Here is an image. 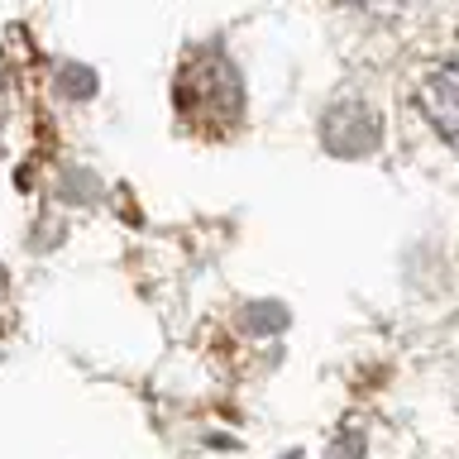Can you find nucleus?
Listing matches in <instances>:
<instances>
[{
	"mask_svg": "<svg viewBox=\"0 0 459 459\" xmlns=\"http://www.w3.org/2000/svg\"><path fill=\"white\" fill-rule=\"evenodd\" d=\"M178 106L186 120H230L235 125L239 115V77L235 63H225L215 48H201L196 57H186L182 82H178Z\"/></svg>",
	"mask_w": 459,
	"mask_h": 459,
	"instance_id": "1",
	"label": "nucleus"
},
{
	"mask_svg": "<svg viewBox=\"0 0 459 459\" xmlns=\"http://www.w3.org/2000/svg\"><path fill=\"white\" fill-rule=\"evenodd\" d=\"M416 100H421L426 120L450 143H459V67L455 63L426 67V77L416 82Z\"/></svg>",
	"mask_w": 459,
	"mask_h": 459,
	"instance_id": "2",
	"label": "nucleus"
}]
</instances>
